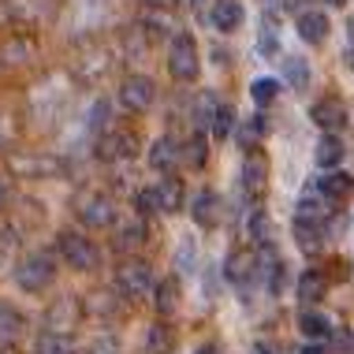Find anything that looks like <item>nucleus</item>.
I'll return each instance as SVG.
<instances>
[{"label":"nucleus","mask_w":354,"mask_h":354,"mask_svg":"<svg viewBox=\"0 0 354 354\" xmlns=\"http://www.w3.org/2000/svg\"><path fill=\"white\" fill-rule=\"evenodd\" d=\"M68 109H71V90L60 79H49L26 93V116L34 120V127H45V131L56 127L68 116Z\"/></svg>","instance_id":"nucleus-1"},{"label":"nucleus","mask_w":354,"mask_h":354,"mask_svg":"<svg viewBox=\"0 0 354 354\" xmlns=\"http://www.w3.org/2000/svg\"><path fill=\"white\" fill-rule=\"evenodd\" d=\"M56 250H60V257L68 261V269H75V272H93L101 265V250L93 246V239H86L79 232H60Z\"/></svg>","instance_id":"nucleus-2"},{"label":"nucleus","mask_w":354,"mask_h":354,"mask_svg":"<svg viewBox=\"0 0 354 354\" xmlns=\"http://www.w3.org/2000/svg\"><path fill=\"white\" fill-rule=\"evenodd\" d=\"M53 276H56V261H53V254H45V250L23 257V261L15 265V283L23 287L26 295H41L45 287L53 283Z\"/></svg>","instance_id":"nucleus-3"},{"label":"nucleus","mask_w":354,"mask_h":354,"mask_svg":"<svg viewBox=\"0 0 354 354\" xmlns=\"http://www.w3.org/2000/svg\"><path fill=\"white\" fill-rule=\"evenodd\" d=\"M198 71H202V56H198V45L190 34H176L168 45V75L179 82H194Z\"/></svg>","instance_id":"nucleus-4"},{"label":"nucleus","mask_w":354,"mask_h":354,"mask_svg":"<svg viewBox=\"0 0 354 354\" xmlns=\"http://www.w3.org/2000/svg\"><path fill=\"white\" fill-rule=\"evenodd\" d=\"M75 216L86 227H93V232H104V227L116 224V202L104 190H86L79 202H75Z\"/></svg>","instance_id":"nucleus-5"},{"label":"nucleus","mask_w":354,"mask_h":354,"mask_svg":"<svg viewBox=\"0 0 354 354\" xmlns=\"http://www.w3.org/2000/svg\"><path fill=\"white\" fill-rule=\"evenodd\" d=\"M8 171L23 179H53L64 171V160L56 153H8Z\"/></svg>","instance_id":"nucleus-6"},{"label":"nucleus","mask_w":354,"mask_h":354,"mask_svg":"<svg viewBox=\"0 0 354 354\" xmlns=\"http://www.w3.org/2000/svg\"><path fill=\"white\" fill-rule=\"evenodd\" d=\"M97 157L104 160V165H123V160H135V157H138V138H135V131H123V127L101 131V138H97Z\"/></svg>","instance_id":"nucleus-7"},{"label":"nucleus","mask_w":354,"mask_h":354,"mask_svg":"<svg viewBox=\"0 0 354 354\" xmlns=\"http://www.w3.org/2000/svg\"><path fill=\"white\" fill-rule=\"evenodd\" d=\"M112 4L109 0H68V26L79 34H90L109 23Z\"/></svg>","instance_id":"nucleus-8"},{"label":"nucleus","mask_w":354,"mask_h":354,"mask_svg":"<svg viewBox=\"0 0 354 354\" xmlns=\"http://www.w3.org/2000/svg\"><path fill=\"white\" fill-rule=\"evenodd\" d=\"M116 291L127 295V299H142V295H149L153 291V269L146 261H138V257L123 261L116 269Z\"/></svg>","instance_id":"nucleus-9"},{"label":"nucleus","mask_w":354,"mask_h":354,"mask_svg":"<svg viewBox=\"0 0 354 354\" xmlns=\"http://www.w3.org/2000/svg\"><path fill=\"white\" fill-rule=\"evenodd\" d=\"M153 97H157V86H153L149 75H127L120 82V104L127 112H146Z\"/></svg>","instance_id":"nucleus-10"},{"label":"nucleus","mask_w":354,"mask_h":354,"mask_svg":"<svg viewBox=\"0 0 354 354\" xmlns=\"http://www.w3.org/2000/svg\"><path fill=\"white\" fill-rule=\"evenodd\" d=\"M265 187H269V160H265L261 153H246V160H243V190H246V198L261 202Z\"/></svg>","instance_id":"nucleus-11"},{"label":"nucleus","mask_w":354,"mask_h":354,"mask_svg":"<svg viewBox=\"0 0 354 354\" xmlns=\"http://www.w3.org/2000/svg\"><path fill=\"white\" fill-rule=\"evenodd\" d=\"M79 79L82 82H101L104 75H109V68H112V60H109V49L104 45H82V53H79Z\"/></svg>","instance_id":"nucleus-12"},{"label":"nucleus","mask_w":354,"mask_h":354,"mask_svg":"<svg viewBox=\"0 0 354 354\" xmlns=\"http://www.w3.org/2000/svg\"><path fill=\"white\" fill-rule=\"evenodd\" d=\"M310 120L317 123L324 135H339L343 123H347V104L336 101V97H321V101L310 109Z\"/></svg>","instance_id":"nucleus-13"},{"label":"nucleus","mask_w":354,"mask_h":354,"mask_svg":"<svg viewBox=\"0 0 354 354\" xmlns=\"http://www.w3.org/2000/svg\"><path fill=\"white\" fill-rule=\"evenodd\" d=\"M82 317V302L75 299V295H64V299H56L49 306V313H45V324H49L53 332H71L75 324Z\"/></svg>","instance_id":"nucleus-14"},{"label":"nucleus","mask_w":354,"mask_h":354,"mask_svg":"<svg viewBox=\"0 0 354 354\" xmlns=\"http://www.w3.org/2000/svg\"><path fill=\"white\" fill-rule=\"evenodd\" d=\"M317 194L324 198V205H343V202H351V194H354V179L347 171L332 168L328 176L317 179Z\"/></svg>","instance_id":"nucleus-15"},{"label":"nucleus","mask_w":354,"mask_h":354,"mask_svg":"<svg viewBox=\"0 0 354 354\" xmlns=\"http://www.w3.org/2000/svg\"><path fill=\"white\" fill-rule=\"evenodd\" d=\"M8 15L19 26H37L53 15V0H8Z\"/></svg>","instance_id":"nucleus-16"},{"label":"nucleus","mask_w":354,"mask_h":354,"mask_svg":"<svg viewBox=\"0 0 354 354\" xmlns=\"http://www.w3.org/2000/svg\"><path fill=\"white\" fill-rule=\"evenodd\" d=\"M224 276L235 287H246L257 276V257L250 250H232V254H227V261H224Z\"/></svg>","instance_id":"nucleus-17"},{"label":"nucleus","mask_w":354,"mask_h":354,"mask_svg":"<svg viewBox=\"0 0 354 354\" xmlns=\"http://www.w3.org/2000/svg\"><path fill=\"white\" fill-rule=\"evenodd\" d=\"M23 332H26V317L12 302H0V351L15 347V343L23 339Z\"/></svg>","instance_id":"nucleus-18"},{"label":"nucleus","mask_w":354,"mask_h":354,"mask_svg":"<svg viewBox=\"0 0 354 354\" xmlns=\"http://www.w3.org/2000/svg\"><path fill=\"white\" fill-rule=\"evenodd\" d=\"M190 216H194L198 227L213 232V227L220 224V194H216V190H202V194L190 202Z\"/></svg>","instance_id":"nucleus-19"},{"label":"nucleus","mask_w":354,"mask_h":354,"mask_svg":"<svg viewBox=\"0 0 354 354\" xmlns=\"http://www.w3.org/2000/svg\"><path fill=\"white\" fill-rule=\"evenodd\" d=\"M0 56H4L12 68H26V64H34L37 45H34V37H26V34H12L4 45H0Z\"/></svg>","instance_id":"nucleus-20"},{"label":"nucleus","mask_w":354,"mask_h":354,"mask_svg":"<svg viewBox=\"0 0 354 354\" xmlns=\"http://www.w3.org/2000/svg\"><path fill=\"white\" fill-rule=\"evenodd\" d=\"M328 15L324 12H313V8H306V12L299 15V37L306 45H321L324 37H328Z\"/></svg>","instance_id":"nucleus-21"},{"label":"nucleus","mask_w":354,"mask_h":354,"mask_svg":"<svg viewBox=\"0 0 354 354\" xmlns=\"http://www.w3.org/2000/svg\"><path fill=\"white\" fill-rule=\"evenodd\" d=\"M34 354H79V343H75L71 332H53V328H45L41 336L34 339Z\"/></svg>","instance_id":"nucleus-22"},{"label":"nucleus","mask_w":354,"mask_h":354,"mask_svg":"<svg viewBox=\"0 0 354 354\" xmlns=\"http://www.w3.org/2000/svg\"><path fill=\"white\" fill-rule=\"evenodd\" d=\"M153 295H157V313L160 317H168V313H176L179 310V295H183V287H179L176 276H165L160 283H153Z\"/></svg>","instance_id":"nucleus-23"},{"label":"nucleus","mask_w":354,"mask_h":354,"mask_svg":"<svg viewBox=\"0 0 354 354\" xmlns=\"http://www.w3.org/2000/svg\"><path fill=\"white\" fill-rule=\"evenodd\" d=\"M149 165L157 168V171H171L179 165V142L176 138H157L153 142V149H149Z\"/></svg>","instance_id":"nucleus-24"},{"label":"nucleus","mask_w":354,"mask_h":354,"mask_svg":"<svg viewBox=\"0 0 354 354\" xmlns=\"http://www.w3.org/2000/svg\"><path fill=\"white\" fill-rule=\"evenodd\" d=\"M213 26L224 34L239 30V26H243V4H239V0H220L213 8Z\"/></svg>","instance_id":"nucleus-25"},{"label":"nucleus","mask_w":354,"mask_h":354,"mask_svg":"<svg viewBox=\"0 0 354 354\" xmlns=\"http://www.w3.org/2000/svg\"><path fill=\"white\" fill-rule=\"evenodd\" d=\"M343 142H339V135H321V142H317V149H313V160H317L321 168H339V160H343Z\"/></svg>","instance_id":"nucleus-26"},{"label":"nucleus","mask_w":354,"mask_h":354,"mask_svg":"<svg viewBox=\"0 0 354 354\" xmlns=\"http://www.w3.org/2000/svg\"><path fill=\"white\" fill-rule=\"evenodd\" d=\"M295 239H299V246L306 254H317L324 246V227L317 220H295Z\"/></svg>","instance_id":"nucleus-27"},{"label":"nucleus","mask_w":354,"mask_h":354,"mask_svg":"<svg viewBox=\"0 0 354 354\" xmlns=\"http://www.w3.org/2000/svg\"><path fill=\"white\" fill-rule=\"evenodd\" d=\"M176 351V336L165 321H157L153 328L146 332V354H171Z\"/></svg>","instance_id":"nucleus-28"},{"label":"nucleus","mask_w":354,"mask_h":354,"mask_svg":"<svg viewBox=\"0 0 354 354\" xmlns=\"http://www.w3.org/2000/svg\"><path fill=\"white\" fill-rule=\"evenodd\" d=\"M157 198H160V213H179L183 209V183L176 176L157 183Z\"/></svg>","instance_id":"nucleus-29"},{"label":"nucleus","mask_w":354,"mask_h":354,"mask_svg":"<svg viewBox=\"0 0 354 354\" xmlns=\"http://www.w3.org/2000/svg\"><path fill=\"white\" fill-rule=\"evenodd\" d=\"M179 160H183L187 168H202L205 160H209V142H205V135H194L187 146H179Z\"/></svg>","instance_id":"nucleus-30"},{"label":"nucleus","mask_w":354,"mask_h":354,"mask_svg":"<svg viewBox=\"0 0 354 354\" xmlns=\"http://www.w3.org/2000/svg\"><path fill=\"white\" fill-rule=\"evenodd\" d=\"M283 79L291 90H306L310 86V64L302 60V56H287L283 60Z\"/></svg>","instance_id":"nucleus-31"},{"label":"nucleus","mask_w":354,"mask_h":354,"mask_svg":"<svg viewBox=\"0 0 354 354\" xmlns=\"http://www.w3.org/2000/svg\"><path fill=\"white\" fill-rule=\"evenodd\" d=\"M324 291H328V280H324L321 272H302V280H299V299L302 302H321L324 299Z\"/></svg>","instance_id":"nucleus-32"},{"label":"nucleus","mask_w":354,"mask_h":354,"mask_svg":"<svg viewBox=\"0 0 354 354\" xmlns=\"http://www.w3.org/2000/svg\"><path fill=\"white\" fill-rule=\"evenodd\" d=\"M146 243V224H142V216L135 220V224H127V227H120V235H116V250H138V246Z\"/></svg>","instance_id":"nucleus-33"},{"label":"nucleus","mask_w":354,"mask_h":354,"mask_svg":"<svg viewBox=\"0 0 354 354\" xmlns=\"http://www.w3.org/2000/svg\"><path fill=\"white\" fill-rule=\"evenodd\" d=\"M299 328H302V336L306 339H324L332 332V324H328V317H324V313H302L299 317Z\"/></svg>","instance_id":"nucleus-34"},{"label":"nucleus","mask_w":354,"mask_h":354,"mask_svg":"<svg viewBox=\"0 0 354 354\" xmlns=\"http://www.w3.org/2000/svg\"><path fill=\"white\" fill-rule=\"evenodd\" d=\"M257 53H261V56H276V53H280V30H276L272 15H265V19H261V37H257Z\"/></svg>","instance_id":"nucleus-35"},{"label":"nucleus","mask_w":354,"mask_h":354,"mask_svg":"<svg viewBox=\"0 0 354 354\" xmlns=\"http://www.w3.org/2000/svg\"><path fill=\"white\" fill-rule=\"evenodd\" d=\"M250 239L257 246H272V220H269V213H261V209L250 216Z\"/></svg>","instance_id":"nucleus-36"},{"label":"nucleus","mask_w":354,"mask_h":354,"mask_svg":"<svg viewBox=\"0 0 354 354\" xmlns=\"http://www.w3.org/2000/svg\"><path fill=\"white\" fill-rule=\"evenodd\" d=\"M209 127H213L216 138H227V135H232V127H235V109H232V104H216Z\"/></svg>","instance_id":"nucleus-37"},{"label":"nucleus","mask_w":354,"mask_h":354,"mask_svg":"<svg viewBox=\"0 0 354 354\" xmlns=\"http://www.w3.org/2000/svg\"><path fill=\"white\" fill-rule=\"evenodd\" d=\"M276 93H280V82H276V79H254V86H250V97H254L257 109L272 104V101H276Z\"/></svg>","instance_id":"nucleus-38"},{"label":"nucleus","mask_w":354,"mask_h":354,"mask_svg":"<svg viewBox=\"0 0 354 354\" xmlns=\"http://www.w3.org/2000/svg\"><path fill=\"white\" fill-rule=\"evenodd\" d=\"M265 131H269V123H265V116H254L250 123L243 127V149H257V138H265Z\"/></svg>","instance_id":"nucleus-39"},{"label":"nucleus","mask_w":354,"mask_h":354,"mask_svg":"<svg viewBox=\"0 0 354 354\" xmlns=\"http://www.w3.org/2000/svg\"><path fill=\"white\" fill-rule=\"evenodd\" d=\"M135 209H138V216H153V213H160L157 187H146V190H138V194H135Z\"/></svg>","instance_id":"nucleus-40"},{"label":"nucleus","mask_w":354,"mask_h":354,"mask_svg":"<svg viewBox=\"0 0 354 354\" xmlns=\"http://www.w3.org/2000/svg\"><path fill=\"white\" fill-rule=\"evenodd\" d=\"M324 198H321V202H317V198H302V202H299V216H295V220H317V224H321V216H324Z\"/></svg>","instance_id":"nucleus-41"},{"label":"nucleus","mask_w":354,"mask_h":354,"mask_svg":"<svg viewBox=\"0 0 354 354\" xmlns=\"http://www.w3.org/2000/svg\"><path fill=\"white\" fill-rule=\"evenodd\" d=\"M86 354H120V343L112 336H97L90 347H86Z\"/></svg>","instance_id":"nucleus-42"},{"label":"nucleus","mask_w":354,"mask_h":354,"mask_svg":"<svg viewBox=\"0 0 354 354\" xmlns=\"http://www.w3.org/2000/svg\"><path fill=\"white\" fill-rule=\"evenodd\" d=\"M190 265H194V243L183 239L179 243V272H190Z\"/></svg>","instance_id":"nucleus-43"},{"label":"nucleus","mask_w":354,"mask_h":354,"mask_svg":"<svg viewBox=\"0 0 354 354\" xmlns=\"http://www.w3.org/2000/svg\"><path fill=\"white\" fill-rule=\"evenodd\" d=\"M104 116H109V104L97 101V104H93V112H90V127L93 131H104Z\"/></svg>","instance_id":"nucleus-44"},{"label":"nucleus","mask_w":354,"mask_h":354,"mask_svg":"<svg viewBox=\"0 0 354 354\" xmlns=\"http://www.w3.org/2000/svg\"><path fill=\"white\" fill-rule=\"evenodd\" d=\"M332 339L339 343V351H354V339H351V336H347V332H343V328H336V332H332Z\"/></svg>","instance_id":"nucleus-45"},{"label":"nucleus","mask_w":354,"mask_h":354,"mask_svg":"<svg viewBox=\"0 0 354 354\" xmlns=\"http://www.w3.org/2000/svg\"><path fill=\"white\" fill-rule=\"evenodd\" d=\"M254 354H280V347H272V343H254Z\"/></svg>","instance_id":"nucleus-46"},{"label":"nucleus","mask_w":354,"mask_h":354,"mask_svg":"<svg viewBox=\"0 0 354 354\" xmlns=\"http://www.w3.org/2000/svg\"><path fill=\"white\" fill-rule=\"evenodd\" d=\"M283 8H287V12H306V0H283Z\"/></svg>","instance_id":"nucleus-47"},{"label":"nucleus","mask_w":354,"mask_h":354,"mask_svg":"<svg viewBox=\"0 0 354 354\" xmlns=\"http://www.w3.org/2000/svg\"><path fill=\"white\" fill-rule=\"evenodd\" d=\"M347 53L354 56V19H351V26H347Z\"/></svg>","instance_id":"nucleus-48"},{"label":"nucleus","mask_w":354,"mask_h":354,"mask_svg":"<svg viewBox=\"0 0 354 354\" xmlns=\"http://www.w3.org/2000/svg\"><path fill=\"white\" fill-rule=\"evenodd\" d=\"M299 354H324V351H321V347H317V343H306V347H302V351H299Z\"/></svg>","instance_id":"nucleus-49"},{"label":"nucleus","mask_w":354,"mask_h":354,"mask_svg":"<svg viewBox=\"0 0 354 354\" xmlns=\"http://www.w3.org/2000/svg\"><path fill=\"white\" fill-rule=\"evenodd\" d=\"M4 205H8V183L0 179V209H4Z\"/></svg>","instance_id":"nucleus-50"},{"label":"nucleus","mask_w":354,"mask_h":354,"mask_svg":"<svg viewBox=\"0 0 354 354\" xmlns=\"http://www.w3.org/2000/svg\"><path fill=\"white\" fill-rule=\"evenodd\" d=\"M324 4H332V8H339V4H347V0H324Z\"/></svg>","instance_id":"nucleus-51"},{"label":"nucleus","mask_w":354,"mask_h":354,"mask_svg":"<svg viewBox=\"0 0 354 354\" xmlns=\"http://www.w3.org/2000/svg\"><path fill=\"white\" fill-rule=\"evenodd\" d=\"M198 354H216V347H205V351H198Z\"/></svg>","instance_id":"nucleus-52"}]
</instances>
